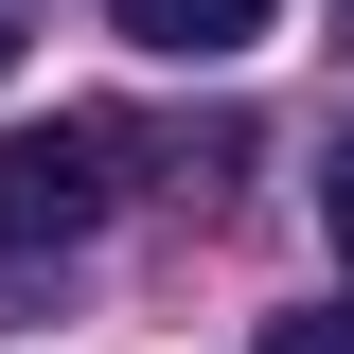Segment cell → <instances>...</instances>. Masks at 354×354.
<instances>
[{"mask_svg":"<svg viewBox=\"0 0 354 354\" xmlns=\"http://www.w3.org/2000/svg\"><path fill=\"white\" fill-rule=\"evenodd\" d=\"M106 160L124 124H0V266H71L106 230Z\"/></svg>","mask_w":354,"mask_h":354,"instance_id":"cell-1","label":"cell"},{"mask_svg":"<svg viewBox=\"0 0 354 354\" xmlns=\"http://www.w3.org/2000/svg\"><path fill=\"white\" fill-rule=\"evenodd\" d=\"M106 18H124L142 53H248L266 36V0H106Z\"/></svg>","mask_w":354,"mask_h":354,"instance_id":"cell-2","label":"cell"},{"mask_svg":"<svg viewBox=\"0 0 354 354\" xmlns=\"http://www.w3.org/2000/svg\"><path fill=\"white\" fill-rule=\"evenodd\" d=\"M266 354H354V301H283V319H266Z\"/></svg>","mask_w":354,"mask_h":354,"instance_id":"cell-3","label":"cell"},{"mask_svg":"<svg viewBox=\"0 0 354 354\" xmlns=\"http://www.w3.org/2000/svg\"><path fill=\"white\" fill-rule=\"evenodd\" d=\"M319 230H337V266H354V124H337V160H319Z\"/></svg>","mask_w":354,"mask_h":354,"instance_id":"cell-4","label":"cell"},{"mask_svg":"<svg viewBox=\"0 0 354 354\" xmlns=\"http://www.w3.org/2000/svg\"><path fill=\"white\" fill-rule=\"evenodd\" d=\"M0 71H18V18H0Z\"/></svg>","mask_w":354,"mask_h":354,"instance_id":"cell-5","label":"cell"}]
</instances>
